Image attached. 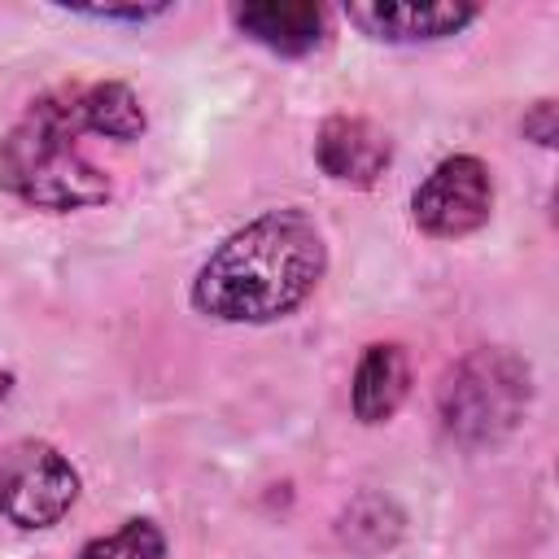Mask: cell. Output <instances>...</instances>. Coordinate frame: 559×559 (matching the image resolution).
<instances>
[{
	"instance_id": "cell-1",
	"label": "cell",
	"mask_w": 559,
	"mask_h": 559,
	"mask_svg": "<svg viewBox=\"0 0 559 559\" xmlns=\"http://www.w3.org/2000/svg\"><path fill=\"white\" fill-rule=\"evenodd\" d=\"M328 245L301 210H271L231 231L197 271L192 306L223 323H271L293 314L323 280Z\"/></svg>"
},
{
	"instance_id": "cell-2",
	"label": "cell",
	"mask_w": 559,
	"mask_h": 559,
	"mask_svg": "<svg viewBox=\"0 0 559 559\" xmlns=\"http://www.w3.org/2000/svg\"><path fill=\"white\" fill-rule=\"evenodd\" d=\"M74 92L35 100L0 140V188L35 210H83L109 201V175L79 153Z\"/></svg>"
},
{
	"instance_id": "cell-3",
	"label": "cell",
	"mask_w": 559,
	"mask_h": 559,
	"mask_svg": "<svg viewBox=\"0 0 559 559\" xmlns=\"http://www.w3.org/2000/svg\"><path fill=\"white\" fill-rule=\"evenodd\" d=\"M533 376L511 349L467 354L441 384V424L459 445H493L520 428Z\"/></svg>"
},
{
	"instance_id": "cell-4",
	"label": "cell",
	"mask_w": 559,
	"mask_h": 559,
	"mask_svg": "<svg viewBox=\"0 0 559 559\" xmlns=\"http://www.w3.org/2000/svg\"><path fill=\"white\" fill-rule=\"evenodd\" d=\"M79 498V472L44 441H22L0 463V515L17 528H52Z\"/></svg>"
},
{
	"instance_id": "cell-5",
	"label": "cell",
	"mask_w": 559,
	"mask_h": 559,
	"mask_svg": "<svg viewBox=\"0 0 559 559\" xmlns=\"http://www.w3.org/2000/svg\"><path fill=\"white\" fill-rule=\"evenodd\" d=\"M415 227L437 240L472 236L493 214V179L489 166L472 153H454L428 170V179L411 197Z\"/></svg>"
},
{
	"instance_id": "cell-6",
	"label": "cell",
	"mask_w": 559,
	"mask_h": 559,
	"mask_svg": "<svg viewBox=\"0 0 559 559\" xmlns=\"http://www.w3.org/2000/svg\"><path fill=\"white\" fill-rule=\"evenodd\" d=\"M393 157L389 135L371 122V118H354V114H336L319 127L314 135V162L328 179L336 183H354V188H371L384 166Z\"/></svg>"
},
{
	"instance_id": "cell-7",
	"label": "cell",
	"mask_w": 559,
	"mask_h": 559,
	"mask_svg": "<svg viewBox=\"0 0 559 559\" xmlns=\"http://www.w3.org/2000/svg\"><path fill=\"white\" fill-rule=\"evenodd\" d=\"M349 22L380 44H432L476 22L472 4H349Z\"/></svg>"
},
{
	"instance_id": "cell-8",
	"label": "cell",
	"mask_w": 559,
	"mask_h": 559,
	"mask_svg": "<svg viewBox=\"0 0 559 559\" xmlns=\"http://www.w3.org/2000/svg\"><path fill=\"white\" fill-rule=\"evenodd\" d=\"M231 22L253 44L280 52V57H306L328 35V13L310 0H262V4H236Z\"/></svg>"
},
{
	"instance_id": "cell-9",
	"label": "cell",
	"mask_w": 559,
	"mask_h": 559,
	"mask_svg": "<svg viewBox=\"0 0 559 559\" xmlns=\"http://www.w3.org/2000/svg\"><path fill=\"white\" fill-rule=\"evenodd\" d=\"M411 389V367L402 345L393 341H376L362 349L358 367H354V384H349V406L362 424H384L397 415V406L406 402Z\"/></svg>"
},
{
	"instance_id": "cell-10",
	"label": "cell",
	"mask_w": 559,
	"mask_h": 559,
	"mask_svg": "<svg viewBox=\"0 0 559 559\" xmlns=\"http://www.w3.org/2000/svg\"><path fill=\"white\" fill-rule=\"evenodd\" d=\"M74 114L83 131L109 135V140H135L144 131V105L127 83H92L74 92Z\"/></svg>"
},
{
	"instance_id": "cell-11",
	"label": "cell",
	"mask_w": 559,
	"mask_h": 559,
	"mask_svg": "<svg viewBox=\"0 0 559 559\" xmlns=\"http://www.w3.org/2000/svg\"><path fill=\"white\" fill-rule=\"evenodd\" d=\"M402 537V511L380 498V493H362L349 502V511L341 515V542L358 555H376L389 550Z\"/></svg>"
},
{
	"instance_id": "cell-12",
	"label": "cell",
	"mask_w": 559,
	"mask_h": 559,
	"mask_svg": "<svg viewBox=\"0 0 559 559\" xmlns=\"http://www.w3.org/2000/svg\"><path fill=\"white\" fill-rule=\"evenodd\" d=\"M166 555V537L153 520H127L122 528H114L109 537L87 542L74 559H162Z\"/></svg>"
},
{
	"instance_id": "cell-13",
	"label": "cell",
	"mask_w": 559,
	"mask_h": 559,
	"mask_svg": "<svg viewBox=\"0 0 559 559\" xmlns=\"http://www.w3.org/2000/svg\"><path fill=\"white\" fill-rule=\"evenodd\" d=\"M83 17H100V22H153V17H166L170 4H127V9H114V4H92V9H74Z\"/></svg>"
},
{
	"instance_id": "cell-14",
	"label": "cell",
	"mask_w": 559,
	"mask_h": 559,
	"mask_svg": "<svg viewBox=\"0 0 559 559\" xmlns=\"http://www.w3.org/2000/svg\"><path fill=\"white\" fill-rule=\"evenodd\" d=\"M524 135H533L537 144H555V105L550 100L533 105V114L524 118Z\"/></svg>"
}]
</instances>
